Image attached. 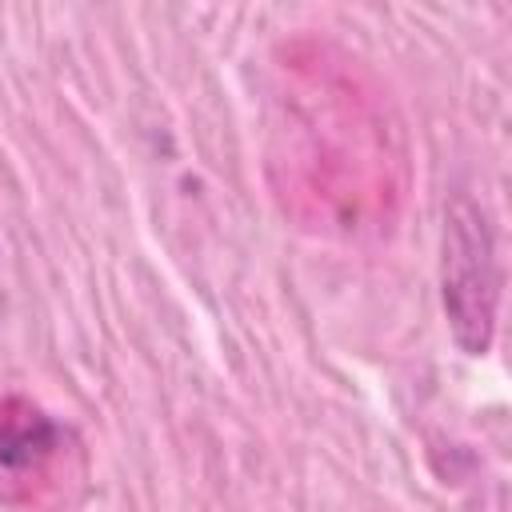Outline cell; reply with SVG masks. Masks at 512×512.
Here are the masks:
<instances>
[{"mask_svg": "<svg viewBox=\"0 0 512 512\" xmlns=\"http://www.w3.org/2000/svg\"><path fill=\"white\" fill-rule=\"evenodd\" d=\"M444 312L452 324V340L480 356L492 344L496 328V296H500V272H496V244L492 228L476 200L456 196L444 212Z\"/></svg>", "mask_w": 512, "mask_h": 512, "instance_id": "6da1fadb", "label": "cell"}, {"mask_svg": "<svg viewBox=\"0 0 512 512\" xmlns=\"http://www.w3.org/2000/svg\"><path fill=\"white\" fill-rule=\"evenodd\" d=\"M60 440V424L44 416L36 404L8 396L0 400V464L4 468H28L44 460Z\"/></svg>", "mask_w": 512, "mask_h": 512, "instance_id": "7a4b0ae2", "label": "cell"}]
</instances>
